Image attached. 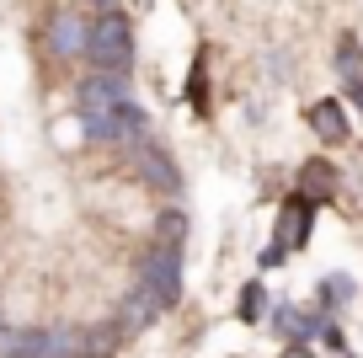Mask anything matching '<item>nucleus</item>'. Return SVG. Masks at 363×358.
Instances as JSON below:
<instances>
[{"label":"nucleus","mask_w":363,"mask_h":358,"mask_svg":"<svg viewBox=\"0 0 363 358\" xmlns=\"http://www.w3.org/2000/svg\"><path fill=\"white\" fill-rule=\"evenodd\" d=\"M96 6H118V0H96Z\"/></svg>","instance_id":"4468645a"},{"label":"nucleus","mask_w":363,"mask_h":358,"mask_svg":"<svg viewBox=\"0 0 363 358\" xmlns=\"http://www.w3.org/2000/svg\"><path fill=\"white\" fill-rule=\"evenodd\" d=\"M182 97L193 102V107H198V112H203V107H208V75H203V54H198V59H193V75H187V91H182Z\"/></svg>","instance_id":"1a4fd4ad"},{"label":"nucleus","mask_w":363,"mask_h":358,"mask_svg":"<svg viewBox=\"0 0 363 358\" xmlns=\"http://www.w3.org/2000/svg\"><path fill=\"white\" fill-rule=\"evenodd\" d=\"M235 310H240V321H257V315H262V283H246V289H240Z\"/></svg>","instance_id":"9b49d317"},{"label":"nucleus","mask_w":363,"mask_h":358,"mask_svg":"<svg viewBox=\"0 0 363 358\" xmlns=\"http://www.w3.org/2000/svg\"><path fill=\"white\" fill-rule=\"evenodd\" d=\"M310 129H315V134L326 139V145H347V139H352L342 102H315V107H310Z\"/></svg>","instance_id":"39448f33"},{"label":"nucleus","mask_w":363,"mask_h":358,"mask_svg":"<svg viewBox=\"0 0 363 358\" xmlns=\"http://www.w3.org/2000/svg\"><path fill=\"white\" fill-rule=\"evenodd\" d=\"M299 192H305L310 203L337 198V166H326V161H310V166L299 171Z\"/></svg>","instance_id":"0eeeda50"},{"label":"nucleus","mask_w":363,"mask_h":358,"mask_svg":"<svg viewBox=\"0 0 363 358\" xmlns=\"http://www.w3.org/2000/svg\"><path fill=\"white\" fill-rule=\"evenodd\" d=\"M284 257H289V246H284V241H272V246L262 251V268H284Z\"/></svg>","instance_id":"f8f14e48"},{"label":"nucleus","mask_w":363,"mask_h":358,"mask_svg":"<svg viewBox=\"0 0 363 358\" xmlns=\"http://www.w3.org/2000/svg\"><path fill=\"white\" fill-rule=\"evenodd\" d=\"M86 54L96 70H113V75H128L134 65V33H128V16L102 6V16L86 27Z\"/></svg>","instance_id":"f257e3e1"},{"label":"nucleus","mask_w":363,"mask_h":358,"mask_svg":"<svg viewBox=\"0 0 363 358\" xmlns=\"http://www.w3.org/2000/svg\"><path fill=\"white\" fill-rule=\"evenodd\" d=\"M182 235H187V219H182L177 209L160 214V246H182Z\"/></svg>","instance_id":"9d476101"},{"label":"nucleus","mask_w":363,"mask_h":358,"mask_svg":"<svg viewBox=\"0 0 363 358\" xmlns=\"http://www.w3.org/2000/svg\"><path fill=\"white\" fill-rule=\"evenodd\" d=\"M289 358H310V353H305V342H289Z\"/></svg>","instance_id":"ddd939ff"},{"label":"nucleus","mask_w":363,"mask_h":358,"mask_svg":"<svg viewBox=\"0 0 363 358\" xmlns=\"http://www.w3.org/2000/svg\"><path fill=\"white\" fill-rule=\"evenodd\" d=\"M48 43H54V54H86V22L75 11H59L48 27Z\"/></svg>","instance_id":"423d86ee"},{"label":"nucleus","mask_w":363,"mask_h":358,"mask_svg":"<svg viewBox=\"0 0 363 358\" xmlns=\"http://www.w3.org/2000/svg\"><path fill=\"white\" fill-rule=\"evenodd\" d=\"M310 214H315V203H310L305 192H289V203H284V219H278V241H284L289 251L310 241V224H315Z\"/></svg>","instance_id":"20e7f679"},{"label":"nucleus","mask_w":363,"mask_h":358,"mask_svg":"<svg viewBox=\"0 0 363 358\" xmlns=\"http://www.w3.org/2000/svg\"><path fill=\"white\" fill-rule=\"evenodd\" d=\"M75 102H80V118H86V129H91V124H102L118 102H128V80L113 75V70H96V75L80 80V97Z\"/></svg>","instance_id":"f03ea898"},{"label":"nucleus","mask_w":363,"mask_h":358,"mask_svg":"<svg viewBox=\"0 0 363 358\" xmlns=\"http://www.w3.org/2000/svg\"><path fill=\"white\" fill-rule=\"evenodd\" d=\"M139 161H145V177L155 182V188H166V192H177V188H182V177H177V166L166 161V150L139 145Z\"/></svg>","instance_id":"6e6552de"},{"label":"nucleus","mask_w":363,"mask_h":358,"mask_svg":"<svg viewBox=\"0 0 363 358\" xmlns=\"http://www.w3.org/2000/svg\"><path fill=\"white\" fill-rule=\"evenodd\" d=\"M145 294L155 300V310H171L182 294V262H177V246H155L145 262Z\"/></svg>","instance_id":"7ed1b4c3"}]
</instances>
